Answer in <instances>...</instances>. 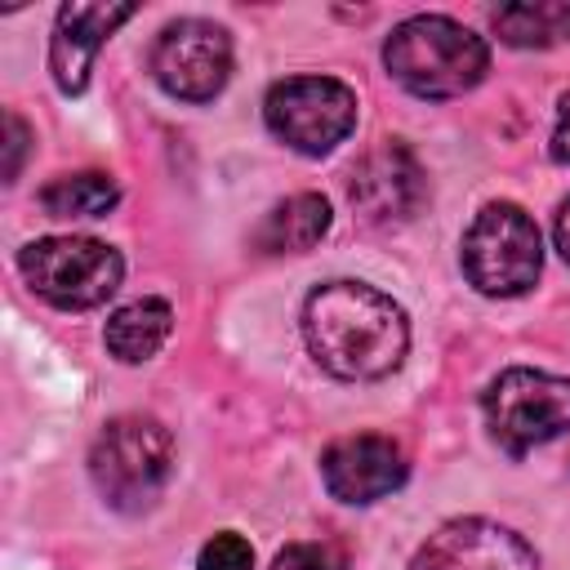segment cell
<instances>
[{
    "mask_svg": "<svg viewBox=\"0 0 570 570\" xmlns=\"http://www.w3.org/2000/svg\"><path fill=\"white\" fill-rule=\"evenodd\" d=\"M303 338L338 379H383L410 347L401 303L365 281H330L303 303Z\"/></svg>",
    "mask_w": 570,
    "mask_h": 570,
    "instance_id": "6da1fadb",
    "label": "cell"
},
{
    "mask_svg": "<svg viewBox=\"0 0 570 570\" xmlns=\"http://www.w3.org/2000/svg\"><path fill=\"white\" fill-rule=\"evenodd\" d=\"M383 62L419 98H459L485 76L490 49L472 27L445 13H414L392 27Z\"/></svg>",
    "mask_w": 570,
    "mask_h": 570,
    "instance_id": "7a4b0ae2",
    "label": "cell"
},
{
    "mask_svg": "<svg viewBox=\"0 0 570 570\" xmlns=\"http://www.w3.org/2000/svg\"><path fill=\"white\" fill-rule=\"evenodd\" d=\"M169 472H174V436L165 423H156L147 414L111 419L89 450V476L116 512L151 508L160 499Z\"/></svg>",
    "mask_w": 570,
    "mask_h": 570,
    "instance_id": "3957f363",
    "label": "cell"
},
{
    "mask_svg": "<svg viewBox=\"0 0 570 570\" xmlns=\"http://www.w3.org/2000/svg\"><path fill=\"white\" fill-rule=\"evenodd\" d=\"M18 267L27 276V285L62 307V312H85L107 303L120 289L125 263L107 240L94 236H45L18 249Z\"/></svg>",
    "mask_w": 570,
    "mask_h": 570,
    "instance_id": "277c9868",
    "label": "cell"
},
{
    "mask_svg": "<svg viewBox=\"0 0 570 570\" xmlns=\"http://www.w3.org/2000/svg\"><path fill=\"white\" fill-rule=\"evenodd\" d=\"M539 267H543L539 227L521 205L494 200L472 218L463 236V276L481 294L494 298L525 294L539 281Z\"/></svg>",
    "mask_w": 570,
    "mask_h": 570,
    "instance_id": "5b68a950",
    "label": "cell"
},
{
    "mask_svg": "<svg viewBox=\"0 0 570 570\" xmlns=\"http://www.w3.org/2000/svg\"><path fill=\"white\" fill-rule=\"evenodd\" d=\"M485 423L494 432V441L508 454H525L543 441H557L561 432H570V379L561 374H543V370H503L485 396Z\"/></svg>",
    "mask_w": 570,
    "mask_h": 570,
    "instance_id": "8992f818",
    "label": "cell"
},
{
    "mask_svg": "<svg viewBox=\"0 0 570 570\" xmlns=\"http://www.w3.org/2000/svg\"><path fill=\"white\" fill-rule=\"evenodd\" d=\"M263 116L294 151L325 156L356 129V94L334 76H289L267 89Z\"/></svg>",
    "mask_w": 570,
    "mask_h": 570,
    "instance_id": "52a82bcc",
    "label": "cell"
},
{
    "mask_svg": "<svg viewBox=\"0 0 570 570\" xmlns=\"http://www.w3.org/2000/svg\"><path fill=\"white\" fill-rule=\"evenodd\" d=\"M151 76L183 102H209L232 76V36L205 18H178L151 45Z\"/></svg>",
    "mask_w": 570,
    "mask_h": 570,
    "instance_id": "ba28073f",
    "label": "cell"
},
{
    "mask_svg": "<svg viewBox=\"0 0 570 570\" xmlns=\"http://www.w3.org/2000/svg\"><path fill=\"white\" fill-rule=\"evenodd\" d=\"M347 196H352V209L361 214V223L396 227V223H410L423 209L428 178H423L419 156L405 142H379L374 151H365L356 160Z\"/></svg>",
    "mask_w": 570,
    "mask_h": 570,
    "instance_id": "9c48e42d",
    "label": "cell"
},
{
    "mask_svg": "<svg viewBox=\"0 0 570 570\" xmlns=\"http://www.w3.org/2000/svg\"><path fill=\"white\" fill-rule=\"evenodd\" d=\"M410 570H539L530 543L499 521L463 517L428 534Z\"/></svg>",
    "mask_w": 570,
    "mask_h": 570,
    "instance_id": "30bf717a",
    "label": "cell"
},
{
    "mask_svg": "<svg viewBox=\"0 0 570 570\" xmlns=\"http://www.w3.org/2000/svg\"><path fill=\"white\" fill-rule=\"evenodd\" d=\"M405 472H410V463H405L401 445L387 436H374V432L343 436L321 454L325 490L343 503H374V499L401 490Z\"/></svg>",
    "mask_w": 570,
    "mask_h": 570,
    "instance_id": "8fae6325",
    "label": "cell"
},
{
    "mask_svg": "<svg viewBox=\"0 0 570 570\" xmlns=\"http://www.w3.org/2000/svg\"><path fill=\"white\" fill-rule=\"evenodd\" d=\"M134 18V4H62L49 40V71L62 94H80L102 40Z\"/></svg>",
    "mask_w": 570,
    "mask_h": 570,
    "instance_id": "7c38bea8",
    "label": "cell"
},
{
    "mask_svg": "<svg viewBox=\"0 0 570 570\" xmlns=\"http://www.w3.org/2000/svg\"><path fill=\"white\" fill-rule=\"evenodd\" d=\"M325 232H330V200L321 191H298V196L281 200L263 218V227H258L254 240H258L263 254H303Z\"/></svg>",
    "mask_w": 570,
    "mask_h": 570,
    "instance_id": "4fadbf2b",
    "label": "cell"
},
{
    "mask_svg": "<svg viewBox=\"0 0 570 570\" xmlns=\"http://www.w3.org/2000/svg\"><path fill=\"white\" fill-rule=\"evenodd\" d=\"M169 330H174V307L165 298H138V303H125L120 312H111L102 338H107V352L116 361L138 365V361L160 352Z\"/></svg>",
    "mask_w": 570,
    "mask_h": 570,
    "instance_id": "5bb4252c",
    "label": "cell"
},
{
    "mask_svg": "<svg viewBox=\"0 0 570 570\" xmlns=\"http://www.w3.org/2000/svg\"><path fill=\"white\" fill-rule=\"evenodd\" d=\"M494 31L512 49H543L570 40V0H534L494 9Z\"/></svg>",
    "mask_w": 570,
    "mask_h": 570,
    "instance_id": "9a60e30c",
    "label": "cell"
},
{
    "mask_svg": "<svg viewBox=\"0 0 570 570\" xmlns=\"http://www.w3.org/2000/svg\"><path fill=\"white\" fill-rule=\"evenodd\" d=\"M116 200H120V187L98 169L62 174L40 191V205L49 218H102L107 209H116Z\"/></svg>",
    "mask_w": 570,
    "mask_h": 570,
    "instance_id": "2e32d148",
    "label": "cell"
},
{
    "mask_svg": "<svg viewBox=\"0 0 570 570\" xmlns=\"http://www.w3.org/2000/svg\"><path fill=\"white\" fill-rule=\"evenodd\" d=\"M200 570H254V548L236 534V530H223L214 534L205 548H200Z\"/></svg>",
    "mask_w": 570,
    "mask_h": 570,
    "instance_id": "e0dca14e",
    "label": "cell"
},
{
    "mask_svg": "<svg viewBox=\"0 0 570 570\" xmlns=\"http://www.w3.org/2000/svg\"><path fill=\"white\" fill-rule=\"evenodd\" d=\"M272 570H347V561L330 543H285Z\"/></svg>",
    "mask_w": 570,
    "mask_h": 570,
    "instance_id": "ac0fdd59",
    "label": "cell"
},
{
    "mask_svg": "<svg viewBox=\"0 0 570 570\" xmlns=\"http://www.w3.org/2000/svg\"><path fill=\"white\" fill-rule=\"evenodd\" d=\"M4 129H9V142H4V147H9L4 178L13 183V178H18V169H22V156H27V125L18 120V111H9V116H4Z\"/></svg>",
    "mask_w": 570,
    "mask_h": 570,
    "instance_id": "d6986e66",
    "label": "cell"
},
{
    "mask_svg": "<svg viewBox=\"0 0 570 570\" xmlns=\"http://www.w3.org/2000/svg\"><path fill=\"white\" fill-rule=\"evenodd\" d=\"M552 160L570 165V89L557 102V129H552Z\"/></svg>",
    "mask_w": 570,
    "mask_h": 570,
    "instance_id": "ffe728a7",
    "label": "cell"
},
{
    "mask_svg": "<svg viewBox=\"0 0 570 570\" xmlns=\"http://www.w3.org/2000/svg\"><path fill=\"white\" fill-rule=\"evenodd\" d=\"M557 249H561V258H566V267H570V200L557 209Z\"/></svg>",
    "mask_w": 570,
    "mask_h": 570,
    "instance_id": "44dd1931",
    "label": "cell"
}]
</instances>
